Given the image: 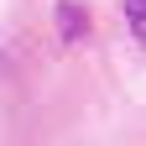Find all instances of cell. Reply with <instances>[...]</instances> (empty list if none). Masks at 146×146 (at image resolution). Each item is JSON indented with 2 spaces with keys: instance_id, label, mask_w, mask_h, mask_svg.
I'll return each mask as SVG.
<instances>
[{
  "instance_id": "cell-1",
  "label": "cell",
  "mask_w": 146,
  "mask_h": 146,
  "mask_svg": "<svg viewBox=\"0 0 146 146\" xmlns=\"http://www.w3.org/2000/svg\"><path fill=\"white\" fill-rule=\"evenodd\" d=\"M58 16H63V31H68V36L84 31V5H73V0H68V5H58Z\"/></svg>"
},
{
  "instance_id": "cell-2",
  "label": "cell",
  "mask_w": 146,
  "mask_h": 146,
  "mask_svg": "<svg viewBox=\"0 0 146 146\" xmlns=\"http://www.w3.org/2000/svg\"><path fill=\"white\" fill-rule=\"evenodd\" d=\"M146 0H125V21H131V31H136V42H141V26H146Z\"/></svg>"
}]
</instances>
